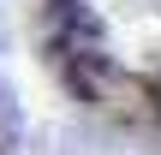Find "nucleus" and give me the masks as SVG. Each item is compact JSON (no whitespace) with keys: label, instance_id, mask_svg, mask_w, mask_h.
Listing matches in <instances>:
<instances>
[{"label":"nucleus","instance_id":"obj_1","mask_svg":"<svg viewBox=\"0 0 161 155\" xmlns=\"http://www.w3.org/2000/svg\"><path fill=\"white\" fill-rule=\"evenodd\" d=\"M48 48L78 90L161 102V0H48Z\"/></svg>","mask_w":161,"mask_h":155}]
</instances>
